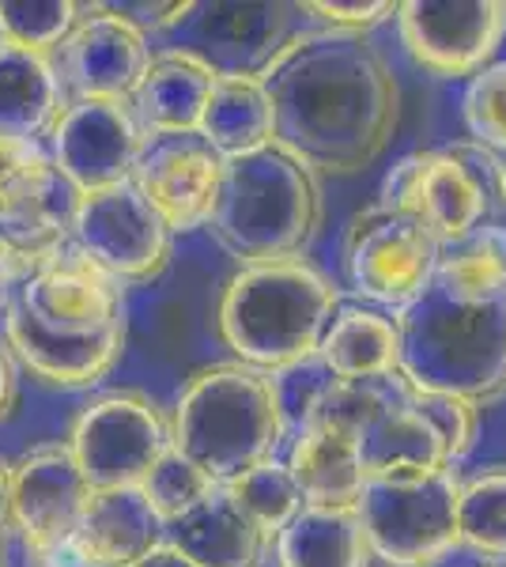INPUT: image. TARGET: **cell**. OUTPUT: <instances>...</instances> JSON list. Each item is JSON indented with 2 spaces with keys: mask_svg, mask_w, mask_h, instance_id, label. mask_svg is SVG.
Listing matches in <instances>:
<instances>
[{
  "mask_svg": "<svg viewBox=\"0 0 506 567\" xmlns=\"http://www.w3.org/2000/svg\"><path fill=\"white\" fill-rule=\"evenodd\" d=\"M257 76L272 103V144L318 178L366 171L401 122V84L366 34L296 31Z\"/></svg>",
  "mask_w": 506,
  "mask_h": 567,
  "instance_id": "cell-1",
  "label": "cell"
},
{
  "mask_svg": "<svg viewBox=\"0 0 506 567\" xmlns=\"http://www.w3.org/2000/svg\"><path fill=\"white\" fill-rule=\"evenodd\" d=\"M291 420L276 374L246 363H211L189 374L171 413V443L211 484L272 462Z\"/></svg>",
  "mask_w": 506,
  "mask_h": 567,
  "instance_id": "cell-2",
  "label": "cell"
},
{
  "mask_svg": "<svg viewBox=\"0 0 506 567\" xmlns=\"http://www.w3.org/2000/svg\"><path fill=\"white\" fill-rule=\"evenodd\" d=\"M337 310L340 291L310 261L242 265L224 284L216 329L238 363L280 374L318 360Z\"/></svg>",
  "mask_w": 506,
  "mask_h": 567,
  "instance_id": "cell-3",
  "label": "cell"
},
{
  "mask_svg": "<svg viewBox=\"0 0 506 567\" xmlns=\"http://www.w3.org/2000/svg\"><path fill=\"white\" fill-rule=\"evenodd\" d=\"M401 379L423 393L492 405L506 393V296L454 299L438 284L397 315Z\"/></svg>",
  "mask_w": 506,
  "mask_h": 567,
  "instance_id": "cell-4",
  "label": "cell"
},
{
  "mask_svg": "<svg viewBox=\"0 0 506 567\" xmlns=\"http://www.w3.org/2000/svg\"><path fill=\"white\" fill-rule=\"evenodd\" d=\"M321 219V178L276 144L224 159V186L208 227L238 265L302 261Z\"/></svg>",
  "mask_w": 506,
  "mask_h": 567,
  "instance_id": "cell-5",
  "label": "cell"
},
{
  "mask_svg": "<svg viewBox=\"0 0 506 567\" xmlns=\"http://www.w3.org/2000/svg\"><path fill=\"white\" fill-rule=\"evenodd\" d=\"M499 200V155L476 141L412 152L382 178L379 205L420 216L438 246L468 239Z\"/></svg>",
  "mask_w": 506,
  "mask_h": 567,
  "instance_id": "cell-6",
  "label": "cell"
},
{
  "mask_svg": "<svg viewBox=\"0 0 506 567\" xmlns=\"http://www.w3.org/2000/svg\"><path fill=\"white\" fill-rule=\"evenodd\" d=\"M457 499H462L457 465L435 473L366 477L355 507L374 560H382L385 567L446 564L462 548Z\"/></svg>",
  "mask_w": 506,
  "mask_h": 567,
  "instance_id": "cell-7",
  "label": "cell"
},
{
  "mask_svg": "<svg viewBox=\"0 0 506 567\" xmlns=\"http://www.w3.org/2000/svg\"><path fill=\"white\" fill-rule=\"evenodd\" d=\"M438 254L443 246L420 216L371 205L348 219L340 277L352 296L401 315L435 284Z\"/></svg>",
  "mask_w": 506,
  "mask_h": 567,
  "instance_id": "cell-8",
  "label": "cell"
},
{
  "mask_svg": "<svg viewBox=\"0 0 506 567\" xmlns=\"http://www.w3.org/2000/svg\"><path fill=\"white\" fill-rule=\"evenodd\" d=\"M69 451L91 492L144 488L171 454V416L141 390H106L72 420Z\"/></svg>",
  "mask_w": 506,
  "mask_h": 567,
  "instance_id": "cell-9",
  "label": "cell"
},
{
  "mask_svg": "<svg viewBox=\"0 0 506 567\" xmlns=\"http://www.w3.org/2000/svg\"><path fill=\"white\" fill-rule=\"evenodd\" d=\"M397 34L409 58L438 80H473L506 34L499 0H409L397 4Z\"/></svg>",
  "mask_w": 506,
  "mask_h": 567,
  "instance_id": "cell-10",
  "label": "cell"
},
{
  "mask_svg": "<svg viewBox=\"0 0 506 567\" xmlns=\"http://www.w3.org/2000/svg\"><path fill=\"white\" fill-rule=\"evenodd\" d=\"M72 243L117 284H148L171 261V231L133 182L80 197Z\"/></svg>",
  "mask_w": 506,
  "mask_h": 567,
  "instance_id": "cell-11",
  "label": "cell"
},
{
  "mask_svg": "<svg viewBox=\"0 0 506 567\" xmlns=\"http://www.w3.org/2000/svg\"><path fill=\"white\" fill-rule=\"evenodd\" d=\"M16 307L50 333H99L110 326H125V284H117L69 239L34 261Z\"/></svg>",
  "mask_w": 506,
  "mask_h": 567,
  "instance_id": "cell-12",
  "label": "cell"
},
{
  "mask_svg": "<svg viewBox=\"0 0 506 567\" xmlns=\"http://www.w3.org/2000/svg\"><path fill=\"white\" fill-rule=\"evenodd\" d=\"M53 163L72 182L80 197L133 182L136 163L148 148L133 103H103V99H72L50 133Z\"/></svg>",
  "mask_w": 506,
  "mask_h": 567,
  "instance_id": "cell-13",
  "label": "cell"
},
{
  "mask_svg": "<svg viewBox=\"0 0 506 567\" xmlns=\"http://www.w3.org/2000/svg\"><path fill=\"white\" fill-rule=\"evenodd\" d=\"M80 194L42 144L0 141V235L27 254H50L72 239Z\"/></svg>",
  "mask_w": 506,
  "mask_h": 567,
  "instance_id": "cell-14",
  "label": "cell"
},
{
  "mask_svg": "<svg viewBox=\"0 0 506 567\" xmlns=\"http://www.w3.org/2000/svg\"><path fill=\"white\" fill-rule=\"evenodd\" d=\"M91 488L69 443H42L12 462V529L27 553L53 560L76 534Z\"/></svg>",
  "mask_w": 506,
  "mask_h": 567,
  "instance_id": "cell-15",
  "label": "cell"
},
{
  "mask_svg": "<svg viewBox=\"0 0 506 567\" xmlns=\"http://www.w3.org/2000/svg\"><path fill=\"white\" fill-rule=\"evenodd\" d=\"M58 53L61 80L72 99H103V103H133L155 58L148 34H141L106 4L84 8L76 31Z\"/></svg>",
  "mask_w": 506,
  "mask_h": 567,
  "instance_id": "cell-16",
  "label": "cell"
},
{
  "mask_svg": "<svg viewBox=\"0 0 506 567\" xmlns=\"http://www.w3.org/2000/svg\"><path fill=\"white\" fill-rule=\"evenodd\" d=\"M133 186L167 224L171 235H186L211 224L219 186H224V159L200 136L148 141L136 163Z\"/></svg>",
  "mask_w": 506,
  "mask_h": 567,
  "instance_id": "cell-17",
  "label": "cell"
},
{
  "mask_svg": "<svg viewBox=\"0 0 506 567\" xmlns=\"http://www.w3.org/2000/svg\"><path fill=\"white\" fill-rule=\"evenodd\" d=\"M4 344L16 355L20 371L53 390L99 386L125 355V326H110L99 333H50L23 315L20 307L4 310Z\"/></svg>",
  "mask_w": 506,
  "mask_h": 567,
  "instance_id": "cell-18",
  "label": "cell"
},
{
  "mask_svg": "<svg viewBox=\"0 0 506 567\" xmlns=\"http://www.w3.org/2000/svg\"><path fill=\"white\" fill-rule=\"evenodd\" d=\"M167 542V526L155 515V507L144 496V488H114L91 492L84 518L76 534L45 564L69 567H133L152 548Z\"/></svg>",
  "mask_w": 506,
  "mask_h": 567,
  "instance_id": "cell-19",
  "label": "cell"
},
{
  "mask_svg": "<svg viewBox=\"0 0 506 567\" xmlns=\"http://www.w3.org/2000/svg\"><path fill=\"white\" fill-rule=\"evenodd\" d=\"M359 462L366 477H401V473L446 470L450 451L435 420L420 405V393L409 382L393 379L366 424L359 427Z\"/></svg>",
  "mask_w": 506,
  "mask_h": 567,
  "instance_id": "cell-20",
  "label": "cell"
},
{
  "mask_svg": "<svg viewBox=\"0 0 506 567\" xmlns=\"http://www.w3.org/2000/svg\"><path fill=\"white\" fill-rule=\"evenodd\" d=\"M219 69L200 50H167L152 58L148 76L133 95V114L148 141L197 136Z\"/></svg>",
  "mask_w": 506,
  "mask_h": 567,
  "instance_id": "cell-21",
  "label": "cell"
},
{
  "mask_svg": "<svg viewBox=\"0 0 506 567\" xmlns=\"http://www.w3.org/2000/svg\"><path fill=\"white\" fill-rule=\"evenodd\" d=\"M288 470L310 507H355L366 484L359 432L344 420L302 416L288 451Z\"/></svg>",
  "mask_w": 506,
  "mask_h": 567,
  "instance_id": "cell-22",
  "label": "cell"
},
{
  "mask_svg": "<svg viewBox=\"0 0 506 567\" xmlns=\"http://www.w3.org/2000/svg\"><path fill=\"white\" fill-rule=\"evenodd\" d=\"M69 103L58 61L0 42V141L39 144Z\"/></svg>",
  "mask_w": 506,
  "mask_h": 567,
  "instance_id": "cell-23",
  "label": "cell"
},
{
  "mask_svg": "<svg viewBox=\"0 0 506 567\" xmlns=\"http://www.w3.org/2000/svg\"><path fill=\"white\" fill-rule=\"evenodd\" d=\"M167 545L200 567H261L269 548L265 534L224 484H216L197 507L167 526Z\"/></svg>",
  "mask_w": 506,
  "mask_h": 567,
  "instance_id": "cell-24",
  "label": "cell"
},
{
  "mask_svg": "<svg viewBox=\"0 0 506 567\" xmlns=\"http://www.w3.org/2000/svg\"><path fill=\"white\" fill-rule=\"evenodd\" d=\"M318 363L337 382H371L401 374L397 318L371 307H340L321 337Z\"/></svg>",
  "mask_w": 506,
  "mask_h": 567,
  "instance_id": "cell-25",
  "label": "cell"
},
{
  "mask_svg": "<svg viewBox=\"0 0 506 567\" xmlns=\"http://www.w3.org/2000/svg\"><path fill=\"white\" fill-rule=\"evenodd\" d=\"M197 136L219 159L272 148V103L261 76L257 72H219Z\"/></svg>",
  "mask_w": 506,
  "mask_h": 567,
  "instance_id": "cell-26",
  "label": "cell"
},
{
  "mask_svg": "<svg viewBox=\"0 0 506 567\" xmlns=\"http://www.w3.org/2000/svg\"><path fill=\"white\" fill-rule=\"evenodd\" d=\"M276 567H371L359 507H302L272 542Z\"/></svg>",
  "mask_w": 506,
  "mask_h": 567,
  "instance_id": "cell-27",
  "label": "cell"
},
{
  "mask_svg": "<svg viewBox=\"0 0 506 567\" xmlns=\"http://www.w3.org/2000/svg\"><path fill=\"white\" fill-rule=\"evenodd\" d=\"M200 12H205L200 16V39L208 42L205 58L216 69L219 61L238 58V53H254L265 69V61L288 39V31H283L288 8L280 4H211Z\"/></svg>",
  "mask_w": 506,
  "mask_h": 567,
  "instance_id": "cell-28",
  "label": "cell"
},
{
  "mask_svg": "<svg viewBox=\"0 0 506 567\" xmlns=\"http://www.w3.org/2000/svg\"><path fill=\"white\" fill-rule=\"evenodd\" d=\"M435 284L454 299H503L506 296V227L484 224L468 239L443 246Z\"/></svg>",
  "mask_w": 506,
  "mask_h": 567,
  "instance_id": "cell-29",
  "label": "cell"
},
{
  "mask_svg": "<svg viewBox=\"0 0 506 567\" xmlns=\"http://www.w3.org/2000/svg\"><path fill=\"white\" fill-rule=\"evenodd\" d=\"M457 529L465 548L487 560H506V465H487L473 477H462Z\"/></svg>",
  "mask_w": 506,
  "mask_h": 567,
  "instance_id": "cell-30",
  "label": "cell"
},
{
  "mask_svg": "<svg viewBox=\"0 0 506 567\" xmlns=\"http://www.w3.org/2000/svg\"><path fill=\"white\" fill-rule=\"evenodd\" d=\"M224 488L231 492V499L246 511V515H250V523L261 529L269 545L283 534V529H288L291 518L307 507V503H302L299 484L288 470V462H276V458L257 465V470H250V473H242V477L227 481Z\"/></svg>",
  "mask_w": 506,
  "mask_h": 567,
  "instance_id": "cell-31",
  "label": "cell"
},
{
  "mask_svg": "<svg viewBox=\"0 0 506 567\" xmlns=\"http://www.w3.org/2000/svg\"><path fill=\"white\" fill-rule=\"evenodd\" d=\"M84 4L72 0H0V42L53 58L76 31Z\"/></svg>",
  "mask_w": 506,
  "mask_h": 567,
  "instance_id": "cell-32",
  "label": "cell"
},
{
  "mask_svg": "<svg viewBox=\"0 0 506 567\" xmlns=\"http://www.w3.org/2000/svg\"><path fill=\"white\" fill-rule=\"evenodd\" d=\"M462 114L476 144L492 148L495 155L506 152V61H495L468 80Z\"/></svg>",
  "mask_w": 506,
  "mask_h": 567,
  "instance_id": "cell-33",
  "label": "cell"
},
{
  "mask_svg": "<svg viewBox=\"0 0 506 567\" xmlns=\"http://www.w3.org/2000/svg\"><path fill=\"white\" fill-rule=\"evenodd\" d=\"M211 488H216V484H211L193 462L182 458L174 446L167 458L152 470V477L144 481V496H148V503L155 507V515L163 518V526L178 523V518L197 507Z\"/></svg>",
  "mask_w": 506,
  "mask_h": 567,
  "instance_id": "cell-34",
  "label": "cell"
},
{
  "mask_svg": "<svg viewBox=\"0 0 506 567\" xmlns=\"http://www.w3.org/2000/svg\"><path fill=\"white\" fill-rule=\"evenodd\" d=\"M420 393V405L427 409V416L435 420L438 435L446 439L450 462H462L476 443V427H481V409L468 405L462 398H450V393Z\"/></svg>",
  "mask_w": 506,
  "mask_h": 567,
  "instance_id": "cell-35",
  "label": "cell"
},
{
  "mask_svg": "<svg viewBox=\"0 0 506 567\" xmlns=\"http://www.w3.org/2000/svg\"><path fill=\"white\" fill-rule=\"evenodd\" d=\"M302 12L318 16L329 31L366 34L371 27L397 16V4H390V0H307Z\"/></svg>",
  "mask_w": 506,
  "mask_h": 567,
  "instance_id": "cell-36",
  "label": "cell"
},
{
  "mask_svg": "<svg viewBox=\"0 0 506 567\" xmlns=\"http://www.w3.org/2000/svg\"><path fill=\"white\" fill-rule=\"evenodd\" d=\"M106 8L122 16V20L133 23L141 34L171 31V27L186 23L189 12H197V4H133V0H122V4H106Z\"/></svg>",
  "mask_w": 506,
  "mask_h": 567,
  "instance_id": "cell-37",
  "label": "cell"
},
{
  "mask_svg": "<svg viewBox=\"0 0 506 567\" xmlns=\"http://www.w3.org/2000/svg\"><path fill=\"white\" fill-rule=\"evenodd\" d=\"M39 258H42V254H27V250H20V246L8 243L4 235H0V315L16 303L23 280L31 277V269H34V261H39Z\"/></svg>",
  "mask_w": 506,
  "mask_h": 567,
  "instance_id": "cell-38",
  "label": "cell"
},
{
  "mask_svg": "<svg viewBox=\"0 0 506 567\" xmlns=\"http://www.w3.org/2000/svg\"><path fill=\"white\" fill-rule=\"evenodd\" d=\"M20 405V363L8 352V344H0V420H8Z\"/></svg>",
  "mask_w": 506,
  "mask_h": 567,
  "instance_id": "cell-39",
  "label": "cell"
},
{
  "mask_svg": "<svg viewBox=\"0 0 506 567\" xmlns=\"http://www.w3.org/2000/svg\"><path fill=\"white\" fill-rule=\"evenodd\" d=\"M133 567H200V564H193L189 556H182L178 548L163 542L159 548H152V553L144 556L141 564H133Z\"/></svg>",
  "mask_w": 506,
  "mask_h": 567,
  "instance_id": "cell-40",
  "label": "cell"
},
{
  "mask_svg": "<svg viewBox=\"0 0 506 567\" xmlns=\"http://www.w3.org/2000/svg\"><path fill=\"white\" fill-rule=\"evenodd\" d=\"M12 529V462L0 458V537Z\"/></svg>",
  "mask_w": 506,
  "mask_h": 567,
  "instance_id": "cell-41",
  "label": "cell"
},
{
  "mask_svg": "<svg viewBox=\"0 0 506 567\" xmlns=\"http://www.w3.org/2000/svg\"><path fill=\"white\" fill-rule=\"evenodd\" d=\"M499 200H506V152L499 155Z\"/></svg>",
  "mask_w": 506,
  "mask_h": 567,
  "instance_id": "cell-42",
  "label": "cell"
}]
</instances>
